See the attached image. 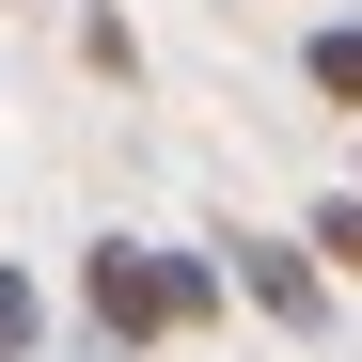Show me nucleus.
I'll use <instances>...</instances> for the list:
<instances>
[{
    "mask_svg": "<svg viewBox=\"0 0 362 362\" xmlns=\"http://www.w3.org/2000/svg\"><path fill=\"white\" fill-rule=\"evenodd\" d=\"M221 252H158V236H95L79 252V315H95V346L79 362H142V346H189V331H221Z\"/></svg>",
    "mask_w": 362,
    "mask_h": 362,
    "instance_id": "1",
    "label": "nucleus"
},
{
    "mask_svg": "<svg viewBox=\"0 0 362 362\" xmlns=\"http://www.w3.org/2000/svg\"><path fill=\"white\" fill-rule=\"evenodd\" d=\"M221 284L252 299L268 331H299V346H331V268H315V236H268V221H236V236H221Z\"/></svg>",
    "mask_w": 362,
    "mask_h": 362,
    "instance_id": "2",
    "label": "nucleus"
},
{
    "mask_svg": "<svg viewBox=\"0 0 362 362\" xmlns=\"http://www.w3.org/2000/svg\"><path fill=\"white\" fill-rule=\"evenodd\" d=\"M299 79H315V110H346V127H362V16H315Z\"/></svg>",
    "mask_w": 362,
    "mask_h": 362,
    "instance_id": "3",
    "label": "nucleus"
},
{
    "mask_svg": "<svg viewBox=\"0 0 362 362\" xmlns=\"http://www.w3.org/2000/svg\"><path fill=\"white\" fill-rule=\"evenodd\" d=\"M0 362H64V346H47V284H32V268H0Z\"/></svg>",
    "mask_w": 362,
    "mask_h": 362,
    "instance_id": "4",
    "label": "nucleus"
},
{
    "mask_svg": "<svg viewBox=\"0 0 362 362\" xmlns=\"http://www.w3.org/2000/svg\"><path fill=\"white\" fill-rule=\"evenodd\" d=\"M315 268H331V284H362V189H331V205H315Z\"/></svg>",
    "mask_w": 362,
    "mask_h": 362,
    "instance_id": "5",
    "label": "nucleus"
}]
</instances>
